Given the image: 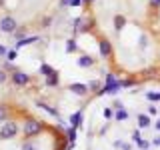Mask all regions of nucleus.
<instances>
[{"instance_id": "25", "label": "nucleus", "mask_w": 160, "mask_h": 150, "mask_svg": "<svg viewBox=\"0 0 160 150\" xmlns=\"http://www.w3.org/2000/svg\"><path fill=\"white\" fill-rule=\"evenodd\" d=\"M104 118H114V110L112 108H104Z\"/></svg>"}, {"instance_id": "11", "label": "nucleus", "mask_w": 160, "mask_h": 150, "mask_svg": "<svg viewBox=\"0 0 160 150\" xmlns=\"http://www.w3.org/2000/svg\"><path fill=\"white\" fill-rule=\"evenodd\" d=\"M150 124H152V120L148 114H138V128H148Z\"/></svg>"}, {"instance_id": "1", "label": "nucleus", "mask_w": 160, "mask_h": 150, "mask_svg": "<svg viewBox=\"0 0 160 150\" xmlns=\"http://www.w3.org/2000/svg\"><path fill=\"white\" fill-rule=\"evenodd\" d=\"M44 132V124L36 118H30L24 122V136L26 138H34V136H40Z\"/></svg>"}, {"instance_id": "23", "label": "nucleus", "mask_w": 160, "mask_h": 150, "mask_svg": "<svg viewBox=\"0 0 160 150\" xmlns=\"http://www.w3.org/2000/svg\"><path fill=\"white\" fill-rule=\"evenodd\" d=\"M74 50H76V40L70 38L68 42H66V52H74Z\"/></svg>"}, {"instance_id": "26", "label": "nucleus", "mask_w": 160, "mask_h": 150, "mask_svg": "<svg viewBox=\"0 0 160 150\" xmlns=\"http://www.w3.org/2000/svg\"><path fill=\"white\" fill-rule=\"evenodd\" d=\"M50 24H52V18L50 16H46V18H42V24H40V26H44V28H48Z\"/></svg>"}, {"instance_id": "33", "label": "nucleus", "mask_w": 160, "mask_h": 150, "mask_svg": "<svg viewBox=\"0 0 160 150\" xmlns=\"http://www.w3.org/2000/svg\"><path fill=\"white\" fill-rule=\"evenodd\" d=\"M78 4H82V0H72V2H70V6L74 8V6H78Z\"/></svg>"}, {"instance_id": "3", "label": "nucleus", "mask_w": 160, "mask_h": 150, "mask_svg": "<svg viewBox=\"0 0 160 150\" xmlns=\"http://www.w3.org/2000/svg\"><path fill=\"white\" fill-rule=\"evenodd\" d=\"M0 30H2V32H6V34H14V32L18 30L16 18H12V16H2V18H0Z\"/></svg>"}, {"instance_id": "4", "label": "nucleus", "mask_w": 160, "mask_h": 150, "mask_svg": "<svg viewBox=\"0 0 160 150\" xmlns=\"http://www.w3.org/2000/svg\"><path fill=\"white\" fill-rule=\"evenodd\" d=\"M10 78H12V82L16 84V86H26L30 82V76L26 72H22V70H14V72L10 74Z\"/></svg>"}, {"instance_id": "21", "label": "nucleus", "mask_w": 160, "mask_h": 150, "mask_svg": "<svg viewBox=\"0 0 160 150\" xmlns=\"http://www.w3.org/2000/svg\"><path fill=\"white\" fill-rule=\"evenodd\" d=\"M136 144H138L140 150H148V146H150V142H148V140H144V138H138Z\"/></svg>"}, {"instance_id": "19", "label": "nucleus", "mask_w": 160, "mask_h": 150, "mask_svg": "<svg viewBox=\"0 0 160 150\" xmlns=\"http://www.w3.org/2000/svg\"><path fill=\"white\" fill-rule=\"evenodd\" d=\"M66 138H68V142H74V140H76V128L74 126H70L66 130Z\"/></svg>"}, {"instance_id": "35", "label": "nucleus", "mask_w": 160, "mask_h": 150, "mask_svg": "<svg viewBox=\"0 0 160 150\" xmlns=\"http://www.w3.org/2000/svg\"><path fill=\"white\" fill-rule=\"evenodd\" d=\"M70 2H72V0H60V4H62V6H70Z\"/></svg>"}, {"instance_id": "22", "label": "nucleus", "mask_w": 160, "mask_h": 150, "mask_svg": "<svg viewBox=\"0 0 160 150\" xmlns=\"http://www.w3.org/2000/svg\"><path fill=\"white\" fill-rule=\"evenodd\" d=\"M146 100L156 102V100H160V92H146Z\"/></svg>"}, {"instance_id": "28", "label": "nucleus", "mask_w": 160, "mask_h": 150, "mask_svg": "<svg viewBox=\"0 0 160 150\" xmlns=\"http://www.w3.org/2000/svg\"><path fill=\"white\" fill-rule=\"evenodd\" d=\"M6 54H8V48L4 46V44H0V58H2V56H6Z\"/></svg>"}, {"instance_id": "5", "label": "nucleus", "mask_w": 160, "mask_h": 150, "mask_svg": "<svg viewBox=\"0 0 160 150\" xmlns=\"http://www.w3.org/2000/svg\"><path fill=\"white\" fill-rule=\"evenodd\" d=\"M68 90L72 94H76V96H86V94L90 92V90H88V84H82V82H72L68 86Z\"/></svg>"}, {"instance_id": "20", "label": "nucleus", "mask_w": 160, "mask_h": 150, "mask_svg": "<svg viewBox=\"0 0 160 150\" xmlns=\"http://www.w3.org/2000/svg\"><path fill=\"white\" fill-rule=\"evenodd\" d=\"M18 58V50L14 48V50H8V54H6V60L8 62H14V60Z\"/></svg>"}, {"instance_id": "27", "label": "nucleus", "mask_w": 160, "mask_h": 150, "mask_svg": "<svg viewBox=\"0 0 160 150\" xmlns=\"http://www.w3.org/2000/svg\"><path fill=\"white\" fill-rule=\"evenodd\" d=\"M116 76H114V74H106V84H114V82H116Z\"/></svg>"}, {"instance_id": "10", "label": "nucleus", "mask_w": 160, "mask_h": 150, "mask_svg": "<svg viewBox=\"0 0 160 150\" xmlns=\"http://www.w3.org/2000/svg\"><path fill=\"white\" fill-rule=\"evenodd\" d=\"M40 36H26L24 40H20V42H16V50L18 48H24V46H28V44H34V42H38Z\"/></svg>"}, {"instance_id": "24", "label": "nucleus", "mask_w": 160, "mask_h": 150, "mask_svg": "<svg viewBox=\"0 0 160 150\" xmlns=\"http://www.w3.org/2000/svg\"><path fill=\"white\" fill-rule=\"evenodd\" d=\"M112 110H124V104L120 102V100H114V102H112Z\"/></svg>"}, {"instance_id": "29", "label": "nucleus", "mask_w": 160, "mask_h": 150, "mask_svg": "<svg viewBox=\"0 0 160 150\" xmlns=\"http://www.w3.org/2000/svg\"><path fill=\"white\" fill-rule=\"evenodd\" d=\"M122 26H124V18L118 16V18H116V28H122Z\"/></svg>"}, {"instance_id": "15", "label": "nucleus", "mask_w": 160, "mask_h": 150, "mask_svg": "<svg viewBox=\"0 0 160 150\" xmlns=\"http://www.w3.org/2000/svg\"><path fill=\"white\" fill-rule=\"evenodd\" d=\"M88 90H90V92H96V94H100V92H102V88H100V82H96V80L88 82Z\"/></svg>"}, {"instance_id": "6", "label": "nucleus", "mask_w": 160, "mask_h": 150, "mask_svg": "<svg viewBox=\"0 0 160 150\" xmlns=\"http://www.w3.org/2000/svg\"><path fill=\"white\" fill-rule=\"evenodd\" d=\"M98 52L102 58H108L110 54H112V44H110V40H100L98 42Z\"/></svg>"}, {"instance_id": "36", "label": "nucleus", "mask_w": 160, "mask_h": 150, "mask_svg": "<svg viewBox=\"0 0 160 150\" xmlns=\"http://www.w3.org/2000/svg\"><path fill=\"white\" fill-rule=\"evenodd\" d=\"M154 126H156V130L160 132V120H156V122H154Z\"/></svg>"}, {"instance_id": "2", "label": "nucleus", "mask_w": 160, "mask_h": 150, "mask_svg": "<svg viewBox=\"0 0 160 150\" xmlns=\"http://www.w3.org/2000/svg\"><path fill=\"white\" fill-rule=\"evenodd\" d=\"M18 132H20V126L14 120H8L0 126V140H12L18 136Z\"/></svg>"}, {"instance_id": "8", "label": "nucleus", "mask_w": 160, "mask_h": 150, "mask_svg": "<svg viewBox=\"0 0 160 150\" xmlns=\"http://www.w3.org/2000/svg\"><path fill=\"white\" fill-rule=\"evenodd\" d=\"M76 64H78L80 68H90V66L94 64V58H92V56H78Z\"/></svg>"}, {"instance_id": "9", "label": "nucleus", "mask_w": 160, "mask_h": 150, "mask_svg": "<svg viewBox=\"0 0 160 150\" xmlns=\"http://www.w3.org/2000/svg\"><path fill=\"white\" fill-rule=\"evenodd\" d=\"M82 120H84L82 112H74L72 116H70V124H72L74 128H78V126H82Z\"/></svg>"}, {"instance_id": "12", "label": "nucleus", "mask_w": 160, "mask_h": 150, "mask_svg": "<svg viewBox=\"0 0 160 150\" xmlns=\"http://www.w3.org/2000/svg\"><path fill=\"white\" fill-rule=\"evenodd\" d=\"M128 118H130L128 110H116V112H114V120H116V122H124V120H128Z\"/></svg>"}, {"instance_id": "34", "label": "nucleus", "mask_w": 160, "mask_h": 150, "mask_svg": "<svg viewBox=\"0 0 160 150\" xmlns=\"http://www.w3.org/2000/svg\"><path fill=\"white\" fill-rule=\"evenodd\" d=\"M152 144H154V146H160V136L154 138V140H152Z\"/></svg>"}, {"instance_id": "18", "label": "nucleus", "mask_w": 160, "mask_h": 150, "mask_svg": "<svg viewBox=\"0 0 160 150\" xmlns=\"http://www.w3.org/2000/svg\"><path fill=\"white\" fill-rule=\"evenodd\" d=\"M24 38H26V30H24V28H18L16 32H14V40L20 42V40H24Z\"/></svg>"}, {"instance_id": "31", "label": "nucleus", "mask_w": 160, "mask_h": 150, "mask_svg": "<svg viewBox=\"0 0 160 150\" xmlns=\"http://www.w3.org/2000/svg\"><path fill=\"white\" fill-rule=\"evenodd\" d=\"M138 138H140V132H138V130H134V132H132V140H134V142H136Z\"/></svg>"}, {"instance_id": "13", "label": "nucleus", "mask_w": 160, "mask_h": 150, "mask_svg": "<svg viewBox=\"0 0 160 150\" xmlns=\"http://www.w3.org/2000/svg\"><path fill=\"white\" fill-rule=\"evenodd\" d=\"M20 150H40V148H38L36 142H32V138H28V140H24V142H22Z\"/></svg>"}, {"instance_id": "30", "label": "nucleus", "mask_w": 160, "mask_h": 150, "mask_svg": "<svg viewBox=\"0 0 160 150\" xmlns=\"http://www.w3.org/2000/svg\"><path fill=\"white\" fill-rule=\"evenodd\" d=\"M150 6H152V8H160V0H150Z\"/></svg>"}, {"instance_id": "14", "label": "nucleus", "mask_w": 160, "mask_h": 150, "mask_svg": "<svg viewBox=\"0 0 160 150\" xmlns=\"http://www.w3.org/2000/svg\"><path fill=\"white\" fill-rule=\"evenodd\" d=\"M40 74L48 78V76H52V74H56V72H54L52 66H48V64H42V66H40Z\"/></svg>"}, {"instance_id": "32", "label": "nucleus", "mask_w": 160, "mask_h": 150, "mask_svg": "<svg viewBox=\"0 0 160 150\" xmlns=\"http://www.w3.org/2000/svg\"><path fill=\"white\" fill-rule=\"evenodd\" d=\"M4 80H6V72H4V70H0V82H4Z\"/></svg>"}, {"instance_id": "37", "label": "nucleus", "mask_w": 160, "mask_h": 150, "mask_svg": "<svg viewBox=\"0 0 160 150\" xmlns=\"http://www.w3.org/2000/svg\"><path fill=\"white\" fill-rule=\"evenodd\" d=\"M82 2H92V0H82Z\"/></svg>"}, {"instance_id": "16", "label": "nucleus", "mask_w": 160, "mask_h": 150, "mask_svg": "<svg viewBox=\"0 0 160 150\" xmlns=\"http://www.w3.org/2000/svg\"><path fill=\"white\" fill-rule=\"evenodd\" d=\"M46 86H50V88L58 86V72H56V74H52V76H48V78H46Z\"/></svg>"}, {"instance_id": "17", "label": "nucleus", "mask_w": 160, "mask_h": 150, "mask_svg": "<svg viewBox=\"0 0 160 150\" xmlns=\"http://www.w3.org/2000/svg\"><path fill=\"white\" fill-rule=\"evenodd\" d=\"M0 122H8V108L4 104H0Z\"/></svg>"}, {"instance_id": "7", "label": "nucleus", "mask_w": 160, "mask_h": 150, "mask_svg": "<svg viewBox=\"0 0 160 150\" xmlns=\"http://www.w3.org/2000/svg\"><path fill=\"white\" fill-rule=\"evenodd\" d=\"M36 106H38V108H42V110H46V112L50 114V116H54V118H58V116H60L56 108H52V106H50V104H46V102H42V100H38V102H36Z\"/></svg>"}]
</instances>
